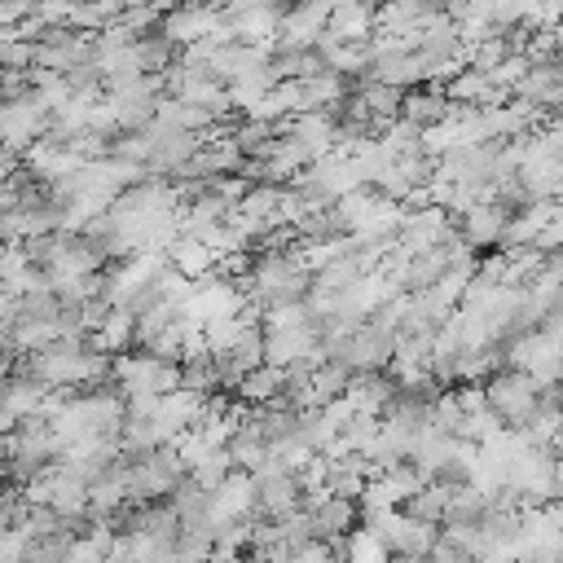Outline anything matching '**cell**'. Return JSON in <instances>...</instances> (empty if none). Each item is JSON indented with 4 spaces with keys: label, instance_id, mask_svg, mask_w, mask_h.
Segmentation results:
<instances>
[{
    "label": "cell",
    "instance_id": "14",
    "mask_svg": "<svg viewBox=\"0 0 563 563\" xmlns=\"http://www.w3.org/2000/svg\"><path fill=\"white\" fill-rule=\"evenodd\" d=\"M493 497L479 493L475 484H457L449 493V515H444V528H479V519L488 515Z\"/></svg>",
    "mask_w": 563,
    "mask_h": 563
},
{
    "label": "cell",
    "instance_id": "4",
    "mask_svg": "<svg viewBox=\"0 0 563 563\" xmlns=\"http://www.w3.org/2000/svg\"><path fill=\"white\" fill-rule=\"evenodd\" d=\"M303 510H308L312 537L317 541H330V545H343L361 528V501H352V497L312 493V497H303Z\"/></svg>",
    "mask_w": 563,
    "mask_h": 563
},
{
    "label": "cell",
    "instance_id": "16",
    "mask_svg": "<svg viewBox=\"0 0 563 563\" xmlns=\"http://www.w3.org/2000/svg\"><path fill=\"white\" fill-rule=\"evenodd\" d=\"M449 493H453V488H444V484L431 479V484H427L422 493H413L400 510L413 515V519H422V523H444V515H449Z\"/></svg>",
    "mask_w": 563,
    "mask_h": 563
},
{
    "label": "cell",
    "instance_id": "8",
    "mask_svg": "<svg viewBox=\"0 0 563 563\" xmlns=\"http://www.w3.org/2000/svg\"><path fill=\"white\" fill-rule=\"evenodd\" d=\"M216 365H220V383H224V391H233L251 369L264 365V325H251L233 347L216 352Z\"/></svg>",
    "mask_w": 563,
    "mask_h": 563
},
{
    "label": "cell",
    "instance_id": "13",
    "mask_svg": "<svg viewBox=\"0 0 563 563\" xmlns=\"http://www.w3.org/2000/svg\"><path fill=\"white\" fill-rule=\"evenodd\" d=\"M172 510L180 515V528L189 523H211V488H202L194 475H185L176 488H172Z\"/></svg>",
    "mask_w": 563,
    "mask_h": 563
},
{
    "label": "cell",
    "instance_id": "19",
    "mask_svg": "<svg viewBox=\"0 0 563 563\" xmlns=\"http://www.w3.org/2000/svg\"><path fill=\"white\" fill-rule=\"evenodd\" d=\"M391 563H427V559H405V554H391Z\"/></svg>",
    "mask_w": 563,
    "mask_h": 563
},
{
    "label": "cell",
    "instance_id": "20",
    "mask_svg": "<svg viewBox=\"0 0 563 563\" xmlns=\"http://www.w3.org/2000/svg\"><path fill=\"white\" fill-rule=\"evenodd\" d=\"M383 563H391V554H387V559H383Z\"/></svg>",
    "mask_w": 563,
    "mask_h": 563
},
{
    "label": "cell",
    "instance_id": "12",
    "mask_svg": "<svg viewBox=\"0 0 563 563\" xmlns=\"http://www.w3.org/2000/svg\"><path fill=\"white\" fill-rule=\"evenodd\" d=\"M282 383H286V374H282V365H260V369H251L229 396H233V405H246V409H264V405H277L282 400Z\"/></svg>",
    "mask_w": 563,
    "mask_h": 563
},
{
    "label": "cell",
    "instance_id": "18",
    "mask_svg": "<svg viewBox=\"0 0 563 563\" xmlns=\"http://www.w3.org/2000/svg\"><path fill=\"white\" fill-rule=\"evenodd\" d=\"M550 453L563 457V418H559V427H554V435H550Z\"/></svg>",
    "mask_w": 563,
    "mask_h": 563
},
{
    "label": "cell",
    "instance_id": "9",
    "mask_svg": "<svg viewBox=\"0 0 563 563\" xmlns=\"http://www.w3.org/2000/svg\"><path fill=\"white\" fill-rule=\"evenodd\" d=\"M255 515V475L251 471H233L216 493H211V523H229V519H246Z\"/></svg>",
    "mask_w": 563,
    "mask_h": 563
},
{
    "label": "cell",
    "instance_id": "10",
    "mask_svg": "<svg viewBox=\"0 0 563 563\" xmlns=\"http://www.w3.org/2000/svg\"><path fill=\"white\" fill-rule=\"evenodd\" d=\"M449 114H453V101L444 97V88H440V84H422V88H409V92H405L400 119H405V123H413L418 132H427V128L444 123Z\"/></svg>",
    "mask_w": 563,
    "mask_h": 563
},
{
    "label": "cell",
    "instance_id": "2",
    "mask_svg": "<svg viewBox=\"0 0 563 563\" xmlns=\"http://www.w3.org/2000/svg\"><path fill=\"white\" fill-rule=\"evenodd\" d=\"M479 387H484V396H488V409H493L510 431H519V427L532 418L537 396H541V383H537L528 369H515V365H501V369L488 374Z\"/></svg>",
    "mask_w": 563,
    "mask_h": 563
},
{
    "label": "cell",
    "instance_id": "5",
    "mask_svg": "<svg viewBox=\"0 0 563 563\" xmlns=\"http://www.w3.org/2000/svg\"><path fill=\"white\" fill-rule=\"evenodd\" d=\"M26 501L53 506L57 515H88V479H79L70 466H48L35 484H26Z\"/></svg>",
    "mask_w": 563,
    "mask_h": 563
},
{
    "label": "cell",
    "instance_id": "7",
    "mask_svg": "<svg viewBox=\"0 0 563 563\" xmlns=\"http://www.w3.org/2000/svg\"><path fill=\"white\" fill-rule=\"evenodd\" d=\"M440 523H422V519H413V515H405V510H396L391 515V523H387V532H383V545H387V554H405V559H427L431 554V545L440 541Z\"/></svg>",
    "mask_w": 563,
    "mask_h": 563
},
{
    "label": "cell",
    "instance_id": "1",
    "mask_svg": "<svg viewBox=\"0 0 563 563\" xmlns=\"http://www.w3.org/2000/svg\"><path fill=\"white\" fill-rule=\"evenodd\" d=\"M185 475L189 471H185V457L176 444H163L150 453H128V501H167Z\"/></svg>",
    "mask_w": 563,
    "mask_h": 563
},
{
    "label": "cell",
    "instance_id": "21",
    "mask_svg": "<svg viewBox=\"0 0 563 563\" xmlns=\"http://www.w3.org/2000/svg\"><path fill=\"white\" fill-rule=\"evenodd\" d=\"M510 563H519V559H510Z\"/></svg>",
    "mask_w": 563,
    "mask_h": 563
},
{
    "label": "cell",
    "instance_id": "17",
    "mask_svg": "<svg viewBox=\"0 0 563 563\" xmlns=\"http://www.w3.org/2000/svg\"><path fill=\"white\" fill-rule=\"evenodd\" d=\"M427 563H475V554L453 537V532H440V541L431 545V554H427Z\"/></svg>",
    "mask_w": 563,
    "mask_h": 563
},
{
    "label": "cell",
    "instance_id": "6",
    "mask_svg": "<svg viewBox=\"0 0 563 563\" xmlns=\"http://www.w3.org/2000/svg\"><path fill=\"white\" fill-rule=\"evenodd\" d=\"M506 224H510V211L497 207V202H479L466 216H457V233H462V242L471 251H501Z\"/></svg>",
    "mask_w": 563,
    "mask_h": 563
},
{
    "label": "cell",
    "instance_id": "11",
    "mask_svg": "<svg viewBox=\"0 0 563 563\" xmlns=\"http://www.w3.org/2000/svg\"><path fill=\"white\" fill-rule=\"evenodd\" d=\"M163 255H167V264H172L176 273H185L189 282H202V277H211V273L220 268L216 251H211L202 238H194V233H176Z\"/></svg>",
    "mask_w": 563,
    "mask_h": 563
},
{
    "label": "cell",
    "instance_id": "15",
    "mask_svg": "<svg viewBox=\"0 0 563 563\" xmlns=\"http://www.w3.org/2000/svg\"><path fill=\"white\" fill-rule=\"evenodd\" d=\"M352 387V369H343L339 361H321L312 369V391H308V409H325L334 400H343Z\"/></svg>",
    "mask_w": 563,
    "mask_h": 563
},
{
    "label": "cell",
    "instance_id": "3",
    "mask_svg": "<svg viewBox=\"0 0 563 563\" xmlns=\"http://www.w3.org/2000/svg\"><path fill=\"white\" fill-rule=\"evenodd\" d=\"M303 506V484L299 471H290L282 457H268L255 471V515L260 519H286Z\"/></svg>",
    "mask_w": 563,
    "mask_h": 563
}]
</instances>
